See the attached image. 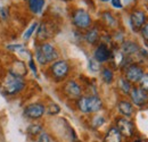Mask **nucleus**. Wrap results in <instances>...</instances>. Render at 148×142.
Returning <instances> with one entry per match:
<instances>
[{"instance_id":"obj_14","label":"nucleus","mask_w":148,"mask_h":142,"mask_svg":"<svg viewBox=\"0 0 148 142\" xmlns=\"http://www.w3.org/2000/svg\"><path fill=\"white\" fill-rule=\"evenodd\" d=\"M104 142H122V134L116 128V126H113L107 131L104 138Z\"/></svg>"},{"instance_id":"obj_7","label":"nucleus","mask_w":148,"mask_h":142,"mask_svg":"<svg viewBox=\"0 0 148 142\" xmlns=\"http://www.w3.org/2000/svg\"><path fill=\"white\" fill-rule=\"evenodd\" d=\"M146 14L143 10H133L130 14V25L134 32L140 31L146 24Z\"/></svg>"},{"instance_id":"obj_10","label":"nucleus","mask_w":148,"mask_h":142,"mask_svg":"<svg viewBox=\"0 0 148 142\" xmlns=\"http://www.w3.org/2000/svg\"><path fill=\"white\" fill-rule=\"evenodd\" d=\"M113 53H112L111 49L108 48V46L106 43H100L97 46V48L95 49V53H93V58L95 60H97L99 64L101 63H106L108 61L112 58Z\"/></svg>"},{"instance_id":"obj_30","label":"nucleus","mask_w":148,"mask_h":142,"mask_svg":"<svg viewBox=\"0 0 148 142\" xmlns=\"http://www.w3.org/2000/svg\"><path fill=\"white\" fill-rule=\"evenodd\" d=\"M140 31H141V36H143V38L148 42V24H145L144 27H143Z\"/></svg>"},{"instance_id":"obj_3","label":"nucleus","mask_w":148,"mask_h":142,"mask_svg":"<svg viewBox=\"0 0 148 142\" xmlns=\"http://www.w3.org/2000/svg\"><path fill=\"white\" fill-rule=\"evenodd\" d=\"M76 106L80 111L84 114L97 113L103 108V101L97 96H89V97L81 96L76 101Z\"/></svg>"},{"instance_id":"obj_23","label":"nucleus","mask_w":148,"mask_h":142,"mask_svg":"<svg viewBox=\"0 0 148 142\" xmlns=\"http://www.w3.org/2000/svg\"><path fill=\"white\" fill-rule=\"evenodd\" d=\"M59 111H60V108H59V106H58L57 104H50V105L48 106V109H47V113H48L49 115H51V116L57 115Z\"/></svg>"},{"instance_id":"obj_5","label":"nucleus","mask_w":148,"mask_h":142,"mask_svg":"<svg viewBox=\"0 0 148 142\" xmlns=\"http://www.w3.org/2000/svg\"><path fill=\"white\" fill-rule=\"evenodd\" d=\"M50 72L56 81H62L69 75L70 65L66 60H56L50 66Z\"/></svg>"},{"instance_id":"obj_25","label":"nucleus","mask_w":148,"mask_h":142,"mask_svg":"<svg viewBox=\"0 0 148 142\" xmlns=\"http://www.w3.org/2000/svg\"><path fill=\"white\" fill-rule=\"evenodd\" d=\"M37 142H51V140H50V137H49V134H48L47 132L42 131V132H41V133L38 135Z\"/></svg>"},{"instance_id":"obj_24","label":"nucleus","mask_w":148,"mask_h":142,"mask_svg":"<svg viewBox=\"0 0 148 142\" xmlns=\"http://www.w3.org/2000/svg\"><path fill=\"white\" fill-rule=\"evenodd\" d=\"M7 49L10 51H15V53H22L25 50V47L23 44H9L7 46Z\"/></svg>"},{"instance_id":"obj_8","label":"nucleus","mask_w":148,"mask_h":142,"mask_svg":"<svg viewBox=\"0 0 148 142\" xmlns=\"http://www.w3.org/2000/svg\"><path fill=\"white\" fill-rule=\"evenodd\" d=\"M144 76L143 68L137 64H130L125 67V79L130 83H137L140 82V80Z\"/></svg>"},{"instance_id":"obj_18","label":"nucleus","mask_w":148,"mask_h":142,"mask_svg":"<svg viewBox=\"0 0 148 142\" xmlns=\"http://www.w3.org/2000/svg\"><path fill=\"white\" fill-rule=\"evenodd\" d=\"M117 85H119V89L122 93L124 94H129L132 87H131V83L125 79V77H120L119 81H117Z\"/></svg>"},{"instance_id":"obj_29","label":"nucleus","mask_w":148,"mask_h":142,"mask_svg":"<svg viewBox=\"0 0 148 142\" xmlns=\"http://www.w3.org/2000/svg\"><path fill=\"white\" fill-rule=\"evenodd\" d=\"M29 66H30L31 71L33 72V74H34L36 76H38V74H37V67H36V64H34V59H33L32 57L30 58V61H29Z\"/></svg>"},{"instance_id":"obj_28","label":"nucleus","mask_w":148,"mask_h":142,"mask_svg":"<svg viewBox=\"0 0 148 142\" xmlns=\"http://www.w3.org/2000/svg\"><path fill=\"white\" fill-rule=\"evenodd\" d=\"M140 88L148 92V74H144L143 79L140 80Z\"/></svg>"},{"instance_id":"obj_34","label":"nucleus","mask_w":148,"mask_h":142,"mask_svg":"<svg viewBox=\"0 0 148 142\" xmlns=\"http://www.w3.org/2000/svg\"><path fill=\"white\" fill-rule=\"evenodd\" d=\"M100 1H110V0H100Z\"/></svg>"},{"instance_id":"obj_33","label":"nucleus","mask_w":148,"mask_h":142,"mask_svg":"<svg viewBox=\"0 0 148 142\" xmlns=\"http://www.w3.org/2000/svg\"><path fill=\"white\" fill-rule=\"evenodd\" d=\"M134 142H141V141H140V140H139V139H138V140H136V141H134Z\"/></svg>"},{"instance_id":"obj_26","label":"nucleus","mask_w":148,"mask_h":142,"mask_svg":"<svg viewBox=\"0 0 148 142\" xmlns=\"http://www.w3.org/2000/svg\"><path fill=\"white\" fill-rule=\"evenodd\" d=\"M99 63L97 60H95V58L89 59V70L91 72H98L99 71Z\"/></svg>"},{"instance_id":"obj_6","label":"nucleus","mask_w":148,"mask_h":142,"mask_svg":"<svg viewBox=\"0 0 148 142\" xmlns=\"http://www.w3.org/2000/svg\"><path fill=\"white\" fill-rule=\"evenodd\" d=\"M46 113V107L40 102H34V104H30L24 108L23 110V115L32 121H37L40 119Z\"/></svg>"},{"instance_id":"obj_4","label":"nucleus","mask_w":148,"mask_h":142,"mask_svg":"<svg viewBox=\"0 0 148 142\" xmlns=\"http://www.w3.org/2000/svg\"><path fill=\"white\" fill-rule=\"evenodd\" d=\"M91 17L89 13L84 9H76L72 15V23L75 27L80 30H86L91 26Z\"/></svg>"},{"instance_id":"obj_20","label":"nucleus","mask_w":148,"mask_h":142,"mask_svg":"<svg viewBox=\"0 0 148 142\" xmlns=\"http://www.w3.org/2000/svg\"><path fill=\"white\" fill-rule=\"evenodd\" d=\"M43 131V126L41 124H38V123H34V124H30L26 128V132L29 135H32V137H38L41 132Z\"/></svg>"},{"instance_id":"obj_31","label":"nucleus","mask_w":148,"mask_h":142,"mask_svg":"<svg viewBox=\"0 0 148 142\" xmlns=\"http://www.w3.org/2000/svg\"><path fill=\"white\" fill-rule=\"evenodd\" d=\"M0 17L2 18V19H7V17H8V12H7V8H5V7L0 8Z\"/></svg>"},{"instance_id":"obj_19","label":"nucleus","mask_w":148,"mask_h":142,"mask_svg":"<svg viewBox=\"0 0 148 142\" xmlns=\"http://www.w3.org/2000/svg\"><path fill=\"white\" fill-rule=\"evenodd\" d=\"M84 39H86V41H87L88 43H90V44L96 43V42L98 41V39H99V32H98V30H97L96 27L90 29V30L86 33Z\"/></svg>"},{"instance_id":"obj_27","label":"nucleus","mask_w":148,"mask_h":142,"mask_svg":"<svg viewBox=\"0 0 148 142\" xmlns=\"http://www.w3.org/2000/svg\"><path fill=\"white\" fill-rule=\"evenodd\" d=\"M104 123H105V118L103 116H96L92 121V126L95 128H98L99 126H101Z\"/></svg>"},{"instance_id":"obj_11","label":"nucleus","mask_w":148,"mask_h":142,"mask_svg":"<svg viewBox=\"0 0 148 142\" xmlns=\"http://www.w3.org/2000/svg\"><path fill=\"white\" fill-rule=\"evenodd\" d=\"M116 128L120 131L122 137L130 138V137H132L134 134V125H133L132 122H130L129 119L125 118V117L117 118V121H116Z\"/></svg>"},{"instance_id":"obj_21","label":"nucleus","mask_w":148,"mask_h":142,"mask_svg":"<svg viewBox=\"0 0 148 142\" xmlns=\"http://www.w3.org/2000/svg\"><path fill=\"white\" fill-rule=\"evenodd\" d=\"M103 19H104L105 24H106L107 26H110V27H116V25H117V20H116V18L114 17L110 12H105V13H103Z\"/></svg>"},{"instance_id":"obj_32","label":"nucleus","mask_w":148,"mask_h":142,"mask_svg":"<svg viewBox=\"0 0 148 142\" xmlns=\"http://www.w3.org/2000/svg\"><path fill=\"white\" fill-rule=\"evenodd\" d=\"M111 1H112V5H113L114 8H119V9H121V8L123 7L121 0H111Z\"/></svg>"},{"instance_id":"obj_1","label":"nucleus","mask_w":148,"mask_h":142,"mask_svg":"<svg viewBox=\"0 0 148 142\" xmlns=\"http://www.w3.org/2000/svg\"><path fill=\"white\" fill-rule=\"evenodd\" d=\"M25 87H26L25 80L10 72H8V74L3 77L1 85L3 93L7 96H15L25 89Z\"/></svg>"},{"instance_id":"obj_17","label":"nucleus","mask_w":148,"mask_h":142,"mask_svg":"<svg viewBox=\"0 0 148 142\" xmlns=\"http://www.w3.org/2000/svg\"><path fill=\"white\" fill-rule=\"evenodd\" d=\"M100 76L101 80L106 83V84H111L112 82L114 81V73L110 67H104L100 71Z\"/></svg>"},{"instance_id":"obj_15","label":"nucleus","mask_w":148,"mask_h":142,"mask_svg":"<svg viewBox=\"0 0 148 142\" xmlns=\"http://www.w3.org/2000/svg\"><path fill=\"white\" fill-rule=\"evenodd\" d=\"M117 109H119V111H120L125 118L131 117L132 114H133V106H132L131 102L127 101V100H121V101L117 104Z\"/></svg>"},{"instance_id":"obj_9","label":"nucleus","mask_w":148,"mask_h":142,"mask_svg":"<svg viewBox=\"0 0 148 142\" xmlns=\"http://www.w3.org/2000/svg\"><path fill=\"white\" fill-rule=\"evenodd\" d=\"M129 94L132 104L136 106L143 107L148 102V93L141 88H132Z\"/></svg>"},{"instance_id":"obj_13","label":"nucleus","mask_w":148,"mask_h":142,"mask_svg":"<svg viewBox=\"0 0 148 142\" xmlns=\"http://www.w3.org/2000/svg\"><path fill=\"white\" fill-rule=\"evenodd\" d=\"M139 51V46L133 41H124L121 46V53L125 57L130 58Z\"/></svg>"},{"instance_id":"obj_12","label":"nucleus","mask_w":148,"mask_h":142,"mask_svg":"<svg viewBox=\"0 0 148 142\" xmlns=\"http://www.w3.org/2000/svg\"><path fill=\"white\" fill-rule=\"evenodd\" d=\"M64 92H65V94L69 98H72V99H79L82 96V89H81V87L75 81H73V80H70L65 84Z\"/></svg>"},{"instance_id":"obj_2","label":"nucleus","mask_w":148,"mask_h":142,"mask_svg":"<svg viewBox=\"0 0 148 142\" xmlns=\"http://www.w3.org/2000/svg\"><path fill=\"white\" fill-rule=\"evenodd\" d=\"M36 59L40 65H47L49 63H54L58 59V53L55 47L50 43H42L36 50Z\"/></svg>"},{"instance_id":"obj_22","label":"nucleus","mask_w":148,"mask_h":142,"mask_svg":"<svg viewBox=\"0 0 148 142\" xmlns=\"http://www.w3.org/2000/svg\"><path fill=\"white\" fill-rule=\"evenodd\" d=\"M38 26H39V23H37V22L33 23V24L25 31V33L23 34V39H24V40H29L31 36H33V33L36 32V30L38 29Z\"/></svg>"},{"instance_id":"obj_16","label":"nucleus","mask_w":148,"mask_h":142,"mask_svg":"<svg viewBox=\"0 0 148 142\" xmlns=\"http://www.w3.org/2000/svg\"><path fill=\"white\" fill-rule=\"evenodd\" d=\"M27 5L30 10L33 14H40L45 6V0H27Z\"/></svg>"}]
</instances>
